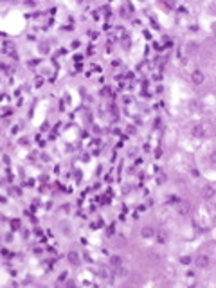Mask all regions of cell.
I'll return each mask as SVG.
<instances>
[{"instance_id": "obj_1", "label": "cell", "mask_w": 216, "mask_h": 288, "mask_svg": "<svg viewBox=\"0 0 216 288\" xmlns=\"http://www.w3.org/2000/svg\"><path fill=\"white\" fill-rule=\"evenodd\" d=\"M177 205H178V211H180V214H187V212H189V209H191L189 202H186V200H180Z\"/></svg>"}, {"instance_id": "obj_2", "label": "cell", "mask_w": 216, "mask_h": 288, "mask_svg": "<svg viewBox=\"0 0 216 288\" xmlns=\"http://www.w3.org/2000/svg\"><path fill=\"white\" fill-rule=\"evenodd\" d=\"M196 265L200 266V268H205V266L209 265V256H205V254H200L198 258H196Z\"/></svg>"}, {"instance_id": "obj_3", "label": "cell", "mask_w": 216, "mask_h": 288, "mask_svg": "<svg viewBox=\"0 0 216 288\" xmlns=\"http://www.w3.org/2000/svg\"><path fill=\"white\" fill-rule=\"evenodd\" d=\"M191 78H193V83H196V85L203 83V79H205V76H203V72H202V70H194Z\"/></svg>"}, {"instance_id": "obj_4", "label": "cell", "mask_w": 216, "mask_h": 288, "mask_svg": "<svg viewBox=\"0 0 216 288\" xmlns=\"http://www.w3.org/2000/svg\"><path fill=\"white\" fill-rule=\"evenodd\" d=\"M203 133H205V130H203L202 124H196V126L193 128V135H194V137H202Z\"/></svg>"}, {"instance_id": "obj_5", "label": "cell", "mask_w": 216, "mask_h": 288, "mask_svg": "<svg viewBox=\"0 0 216 288\" xmlns=\"http://www.w3.org/2000/svg\"><path fill=\"white\" fill-rule=\"evenodd\" d=\"M157 240H159V243H166V240H168V234H166V231H159V234H157Z\"/></svg>"}, {"instance_id": "obj_6", "label": "cell", "mask_w": 216, "mask_h": 288, "mask_svg": "<svg viewBox=\"0 0 216 288\" xmlns=\"http://www.w3.org/2000/svg\"><path fill=\"white\" fill-rule=\"evenodd\" d=\"M203 195L207 196L209 200H213V196H214V191H213V187H211V186H205V187H203Z\"/></svg>"}, {"instance_id": "obj_7", "label": "cell", "mask_w": 216, "mask_h": 288, "mask_svg": "<svg viewBox=\"0 0 216 288\" xmlns=\"http://www.w3.org/2000/svg\"><path fill=\"white\" fill-rule=\"evenodd\" d=\"M141 234H142L144 238H150V236H153V229H151V227H144V229L141 231Z\"/></svg>"}, {"instance_id": "obj_8", "label": "cell", "mask_w": 216, "mask_h": 288, "mask_svg": "<svg viewBox=\"0 0 216 288\" xmlns=\"http://www.w3.org/2000/svg\"><path fill=\"white\" fill-rule=\"evenodd\" d=\"M69 261H70L72 265H78V263H79L78 254H76V252H69Z\"/></svg>"}, {"instance_id": "obj_9", "label": "cell", "mask_w": 216, "mask_h": 288, "mask_svg": "<svg viewBox=\"0 0 216 288\" xmlns=\"http://www.w3.org/2000/svg\"><path fill=\"white\" fill-rule=\"evenodd\" d=\"M110 263H112V265H114L115 268H117V266H121V258H119V256H114V258L110 259Z\"/></svg>"}, {"instance_id": "obj_10", "label": "cell", "mask_w": 216, "mask_h": 288, "mask_svg": "<svg viewBox=\"0 0 216 288\" xmlns=\"http://www.w3.org/2000/svg\"><path fill=\"white\" fill-rule=\"evenodd\" d=\"M168 200H169V204H178V202H180V200H178V196H175V195H173V196H169Z\"/></svg>"}, {"instance_id": "obj_11", "label": "cell", "mask_w": 216, "mask_h": 288, "mask_svg": "<svg viewBox=\"0 0 216 288\" xmlns=\"http://www.w3.org/2000/svg\"><path fill=\"white\" fill-rule=\"evenodd\" d=\"M99 275H103V277H108V272H106V268H99Z\"/></svg>"}, {"instance_id": "obj_12", "label": "cell", "mask_w": 216, "mask_h": 288, "mask_svg": "<svg viewBox=\"0 0 216 288\" xmlns=\"http://www.w3.org/2000/svg\"><path fill=\"white\" fill-rule=\"evenodd\" d=\"M182 263H191V258H189V256H184V258H182Z\"/></svg>"}]
</instances>
